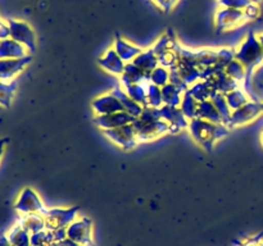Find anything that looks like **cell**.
<instances>
[{"label": "cell", "mask_w": 263, "mask_h": 246, "mask_svg": "<svg viewBox=\"0 0 263 246\" xmlns=\"http://www.w3.org/2000/svg\"><path fill=\"white\" fill-rule=\"evenodd\" d=\"M189 130L192 137L199 144L205 151L211 153L216 144L225 138L230 133V127L226 125H216L208 120L195 118L189 120Z\"/></svg>", "instance_id": "cell-1"}, {"label": "cell", "mask_w": 263, "mask_h": 246, "mask_svg": "<svg viewBox=\"0 0 263 246\" xmlns=\"http://www.w3.org/2000/svg\"><path fill=\"white\" fill-rule=\"evenodd\" d=\"M235 59L240 61L247 68V72L252 71L263 63V49L258 35L254 31H249L238 48H235Z\"/></svg>", "instance_id": "cell-2"}, {"label": "cell", "mask_w": 263, "mask_h": 246, "mask_svg": "<svg viewBox=\"0 0 263 246\" xmlns=\"http://www.w3.org/2000/svg\"><path fill=\"white\" fill-rule=\"evenodd\" d=\"M180 61L198 67L202 69L215 66L217 61V49L200 48L192 49L187 46H180Z\"/></svg>", "instance_id": "cell-3"}, {"label": "cell", "mask_w": 263, "mask_h": 246, "mask_svg": "<svg viewBox=\"0 0 263 246\" xmlns=\"http://www.w3.org/2000/svg\"><path fill=\"white\" fill-rule=\"evenodd\" d=\"M79 212L80 207L48 208L43 214L46 230L54 232L62 228H67L74 219H77Z\"/></svg>", "instance_id": "cell-4"}, {"label": "cell", "mask_w": 263, "mask_h": 246, "mask_svg": "<svg viewBox=\"0 0 263 246\" xmlns=\"http://www.w3.org/2000/svg\"><path fill=\"white\" fill-rule=\"evenodd\" d=\"M102 132L104 137H107L110 142L115 144L118 148L123 149V150H133L140 144L133 123L121 126V127L117 128H112V130H104Z\"/></svg>", "instance_id": "cell-5"}, {"label": "cell", "mask_w": 263, "mask_h": 246, "mask_svg": "<svg viewBox=\"0 0 263 246\" xmlns=\"http://www.w3.org/2000/svg\"><path fill=\"white\" fill-rule=\"evenodd\" d=\"M67 238L80 246H94L92 240V223L87 217L74 219L67 227Z\"/></svg>", "instance_id": "cell-6"}, {"label": "cell", "mask_w": 263, "mask_h": 246, "mask_svg": "<svg viewBox=\"0 0 263 246\" xmlns=\"http://www.w3.org/2000/svg\"><path fill=\"white\" fill-rule=\"evenodd\" d=\"M248 22L244 10L230 9V8H218L215 13V27L218 33L234 30L239 26Z\"/></svg>", "instance_id": "cell-7"}, {"label": "cell", "mask_w": 263, "mask_h": 246, "mask_svg": "<svg viewBox=\"0 0 263 246\" xmlns=\"http://www.w3.org/2000/svg\"><path fill=\"white\" fill-rule=\"evenodd\" d=\"M136 130L139 142H149L159 138L161 136L170 133V125L164 119L154 120V122H141L136 119L133 123Z\"/></svg>", "instance_id": "cell-8"}, {"label": "cell", "mask_w": 263, "mask_h": 246, "mask_svg": "<svg viewBox=\"0 0 263 246\" xmlns=\"http://www.w3.org/2000/svg\"><path fill=\"white\" fill-rule=\"evenodd\" d=\"M241 89L248 95L249 100L262 104L263 102V63L252 71L247 72V76L240 85Z\"/></svg>", "instance_id": "cell-9"}, {"label": "cell", "mask_w": 263, "mask_h": 246, "mask_svg": "<svg viewBox=\"0 0 263 246\" xmlns=\"http://www.w3.org/2000/svg\"><path fill=\"white\" fill-rule=\"evenodd\" d=\"M15 209L21 214H41L45 213L48 208L44 205L43 200L37 195V192L33 191L30 187H26L20 195V199L15 202Z\"/></svg>", "instance_id": "cell-10"}, {"label": "cell", "mask_w": 263, "mask_h": 246, "mask_svg": "<svg viewBox=\"0 0 263 246\" xmlns=\"http://www.w3.org/2000/svg\"><path fill=\"white\" fill-rule=\"evenodd\" d=\"M7 23L10 32L9 37L25 45L28 49V51H35L36 37L31 26L28 23L23 22V20L15 19H8Z\"/></svg>", "instance_id": "cell-11"}, {"label": "cell", "mask_w": 263, "mask_h": 246, "mask_svg": "<svg viewBox=\"0 0 263 246\" xmlns=\"http://www.w3.org/2000/svg\"><path fill=\"white\" fill-rule=\"evenodd\" d=\"M262 104L256 101H248L246 105H243L239 109L234 110L233 114H231L230 123H229V127H239V126L248 125V123L253 122L254 119L259 117L262 114Z\"/></svg>", "instance_id": "cell-12"}, {"label": "cell", "mask_w": 263, "mask_h": 246, "mask_svg": "<svg viewBox=\"0 0 263 246\" xmlns=\"http://www.w3.org/2000/svg\"><path fill=\"white\" fill-rule=\"evenodd\" d=\"M162 119L166 120L170 125V133H179L181 131L187 130L189 127V119L184 115L180 107H170V105H162L159 108Z\"/></svg>", "instance_id": "cell-13"}, {"label": "cell", "mask_w": 263, "mask_h": 246, "mask_svg": "<svg viewBox=\"0 0 263 246\" xmlns=\"http://www.w3.org/2000/svg\"><path fill=\"white\" fill-rule=\"evenodd\" d=\"M135 120V117H133V115L126 112H117L105 115H94V118H92V122L95 123V126H98L102 131L112 130V128H117L125 125H131Z\"/></svg>", "instance_id": "cell-14"}, {"label": "cell", "mask_w": 263, "mask_h": 246, "mask_svg": "<svg viewBox=\"0 0 263 246\" xmlns=\"http://www.w3.org/2000/svg\"><path fill=\"white\" fill-rule=\"evenodd\" d=\"M91 109L94 115H105L112 114V113L123 112V108L121 105L120 100L110 91L95 97L91 101Z\"/></svg>", "instance_id": "cell-15"}, {"label": "cell", "mask_w": 263, "mask_h": 246, "mask_svg": "<svg viewBox=\"0 0 263 246\" xmlns=\"http://www.w3.org/2000/svg\"><path fill=\"white\" fill-rule=\"evenodd\" d=\"M31 56L20 59H0V79L9 81L23 71L30 64Z\"/></svg>", "instance_id": "cell-16"}, {"label": "cell", "mask_w": 263, "mask_h": 246, "mask_svg": "<svg viewBox=\"0 0 263 246\" xmlns=\"http://www.w3.org/2000/svg\"><path fill=\"white\" fill-rule=\"evenodd\" d=\"M98 64L102 69H104L108 73L113 74V76H118L123 73L125 71L126 63L120 58L116 50L113 48L108 49L99 59H98Z\"/></svg>", "instance_id": "cell-17"}, {"label": "cell", "mask_w": 263, "mask_h": 246, "mask_svg": "<svg viewBox=\"0 0 263 246\" xmlns=\"http://www.w3.org/2000/svg\"><path fill=\"white\" fill-rule=\"evenodd\" d=\"M113 49H115L116 53L120 55V58L122 59L125 63L133 61L134 59L144 50L140 46L128 43V41L126 40V38H123L120 33H116V40L115 44H113Z\"/></svg>", "instance_id": "cell-18"}, {"label": "cell", "mask_w": 263, "mask_h": 246, "mask_svg": "<svg viewBox=\"0 0 263 246\" xmlns=\"http://www.w3.org/2000/svg\"><path fill=\"white\" fill-rule=\"evenodd\" d=\"M215 68H216L215 76L210 79V82L213 85V87H215L216 91L226 95V94H229V92L234 91V90H236L240 87V84H239V82H236L235 79H233L230 76H228V74H226L225 69L218 68V67H216V66H215Z\"/></svg>", "instance_id": "cell-19"}, {"label": "cell", "mask_w": 263, "mask_h": 246, "mask_svg": "<svg viewBox=\"0 0 263 246\" xmlns=\"http://www.w3.org/2000/svg\"><path fill=\"white\" fill-rule=\"evenodd\" d=\"M118 78H120L121 86L127 87L130 85L149 82V74H146L139 67H136L133 61H130V63H126L125 71H123V73Z\"/></svg>", "instance_id": "cell-20"}, {"label": "cell", "mask_w": 263, "mask_h": 246, "mask_svg": "<svg viewBox=\"0 0 263 246\" xmlns=\"http://www.w3.org/2000/svg\"><path fill=\"white\" fill-rule=\"evenodd\" d=\"M28 49L13 38L0 40V59H20L27 56Z\"/></svg>", "instance_id": "cell-21"}, {"label": "cell", "mask_w": 263, "mask_h": 246, "mask_svg": "<svg viewBox=\"0 0 263 246\" xmlns=\"http://www.w3.org/2000/svg\"><path fill=\"white\" fill-rule=\"evenodd\" d=\"M110 92H112V94L115 95L118 100H120L121 105H122V108H123V112L128 113V114H131L133 117H135V118L140 117V114L143 113L144 108L141 107V105H139L136 101H134V100L128 96L127 92L125 91V89H123L120 84L116 85Z\"/></svg>", "instance_id": "cell-22"}, {"label": "cell", "mask_w": 263, "mask_h": 246, "mask_svg": "<svg viewBox=\"0 0 263 246\" xmlns=\"http://www.w3.org/2000/svg\"><path fill=\"white\" fill-rule=\"evenodd\" d=\"M133 63L135 64L136 67H139L141 71L145 72L146 74H149V76H151L152 72L159 66L158 56H157L156 53H154L153 48L145 49V50L141 51V53L134 59Z\"/></svg>", "instance_id": "cell-23"}, {"label": "cell", "mask_w": 263, "mask_h": 246, "mask_svg": "<svg viewBox=\"0 0 263 246\" xmlns=\"http://www.w3.org/2000/svg\"><path fill=\"white\" fill-rule=\"evenodd\" d=\"M197 118L216 123V125H223L222 117H221L218 110L216 109V107L213 105V102L211 101V100H204V101L199 102Z\"/></svg>", "instance_id": "cell-24"}, {"label": "cell", "mask_w": 263, "mask_h": 246, "mask_svg": "<svg viewBox=\"0 0 263 246\" xmlns=\"http://www.w3.org/2000/svg\"><path fill=\"white\" fill-rule=\"evenodd\" d=\"M20 224L27 231L30 235L46 230L45 220L41 214H23L20 218Z\"/></svg>", "instance_id": "cell-25"}, {"label": "cell", "mask_w": 263, "mask_h": 246, "mask_svg": "<svg viewBox=\"0 0 263 246\" xmlns=\"http://www.w3.org/2000/svg\"><path fill=\"white\" fill-rule=\"evenodd\" d=\"M187 91L192 94V96L194 97L195 100H198V101L200 102V101H204V100H210L211 96L216 92V90L210 81L200 79V81H198L197 84L190 86Z\"/></svg>", "instance_id": "cell-26"}, {"label": "cell", "mask_w": 263, "mask_h": 246, "mask_svg": "<svg viewBox=\"0 0 263 246\" xmlns=\"http://www.w3.org/2000/svg\"><path fill=\"white\" fill-rule=\"evenodd\" d=\"M148 84L149 82H143V84L130 85L127 87H123L125 91L127 92L128 96L141 105L143 108L148 107Z\"/></svg>", "instance_id": "cell-27"}, {"label": "cell", "mask_w": 263, "mask_h": 246, "mask_svg": "<svg viewBox=\"0 0 263 246\" xmlns=\"http://www.w3.org/2000/svg\"><path fill=\"white\" fill-rule=\"evenodd\" d=\"M177 71H179L180 76L184 79L185 84L187 86H193L194 84H197L198 81H200V69L198 67L193 66V64L182 63L180 61L179 66H177Z\"/></svg>", "instance_id": "cell-28"}, {"label": "cell", "mask_w": 263, "mask_h": 246, "mask_svg": "<svg viewBox=\"0 0 263 246\" xmlns=\"http://www.w3.org/2000/svg\"><path fill=\"white\" fill-rule=\"evenodd\" d=\"M210 100L213 102V105H215V107H216V109L218 110L220 115H221V117H222L223 125H226L229 127V123H230L231 114H233V110H231L230 107H229L228 101H226L225 95L221 94V92L216 91L215 94H213L212 96H211Z\"/></svg>", "instance_id": "cell-29"}, {"label": "cell", "mask_w": 263, "mask_h": 246, "mask_svg": "<svg viewBox=\"0 0 263 246\" xmlns=\"http://www.w3.org/2000/svg\"><path fill=\"white\" fill-rule=\"evenodd\" d=\"M182 94L177 87L172 84H167L166 86L162 87V99H163V105H170V107H180L182 101Z\"/></svg>", "instance_id": "cell-30"}, {"label": "cell", "mask_w": 263, "mask_h": 246, "mask_svg": "<svg viewBox=\"0 0 263 246\" xmlns=\"http://www.w3.org/2000/svg\"><path fill=\"white\" fill-rule=\"evenodd\" d=\"M13 246H31V235L21 224L14 225L8 235Z\"/></svg>", "instance_id": "cell-31"}, {"label": "cell", "mask_w": 263, "mask_h": 246, "mask_svg": "<svg viewBox=\"0 0 263 246\" xmlns=\"http://www.w3.org/2000/svg\"><path fill=\"white\" fill-rule=\"evenodd\" d=\"M198 107H199V101L195 100L189 91L185 92L181 104H180V109L187 119L193 120L198 117Z\"/></svg>", "instance_id": "cell-32"}, {"label": "cell", "mask_w": 263, "mask_h": 246, "mask_svg": "<svg viewBox=\"0 0 263 246\" xmlns=\"http://www.w3.org/2000/svg\"><path fill=\"white\" fill-rule=\"evenodd\" d=\"M225 97H226V101H228L229 107H230V109L233 110V112L234 110L239 109V108H241L243 105H246L248 101H251L248 97V95L246 94V91H244L241 87H239V89H236V90H234V91L226 94Z\"/></svg>", "instance_id": "cell-33"}, {"label": "cell", "mask_w": 263, "mask_h": 246, "mask_svg": "<svg viewBox=\"0 0 263 246\" xmlns=\"http://www.w3.org/2000/svg\"><path fill=\"white\" fill-rule=\"evenodd\" d=\"M225 72L228 76H230L231 78L235 79V81L239 82L240 85L247 76V68L240 63V61L236 60V59L231 60L230 63L225 67Z\"/></svg>", "instance_id": "cell-34"}, {"label": "cell", "mask_w": 263, "mask_h": 246, "mask_svg": "<svg viewBox=\"0 0 263 246\" xmlns=\"http://www.w3.org/2000/svg\"><path fill=\"white\" fill-rule=\"evenodd\" d=\"M15 89H17V81H12L5 84V82H3L2 79H0V104L4 105V107L7 108L9 107Z\"/></svg>", "instance_id": "cell-35"}, {"label": "cell", "mask_w": 263, "mask_h": 246, "mask_svg": "<svg viewBox=\"0 0 263 246\" xmlns=\"http://www.w3.org/2000/svg\"><path fill=\"white\" fill-rule=\"evenodd\" d=\"M149 82L153 85H157L159 87L166 86L170 82V69L164 68V67L158 66L149 76Z\"/></svg>", "instance_id": "cell-36"}, {"label": "cell", "mask_w": 263, "mask_h": 246, "mask_svg": "<svg viewBox=\"0 0 263 246\" xmlns=\"http://www.w3.org/2000/svg\"><path fill=\"white\" fill-rule=\"evenodd\" d=\"M163 105L162 99V87L149 82L148 84V107L161 108Z\"/></svg>", "instance_id": "cell-37"}, {"label": "cell", "mask_w": 263, "mask_h": 246, "mask_svg": "<svg viewBox=\"0 0 263 246\" xmlns=\"http://www.w3.org/2000/svg\"><path fill=\"white\" fill-rule=\"evenodd\" d=\"M235 59V49L234 48H220L217 49V61L215 66L225 69V67Z\"/></svg>", "instance_id": "cell-38"}, {"label": "cell", "mask_w": 263, "mask_h": 246, "mask_svg": "<svg viewBox=\"0 0 263 246\" xmlns=\"http://www.w3.org/2000/svg\"><path fill=\"white\" fill-rule=\"evenodd\" d=\"M136 119L141 120V122H154V120L162 119L161 113H159V108L145 107L143 109V113L140 114V117H138Z\"/></svg>", "instance_id": "cell-39"}, {"label": "cell", "mask_w": 263, "mask_h": 246, "mask_svg": "<svg viewBox=\"0 0 263 246\" xmlns=\"http://www.w3.org/2000/svg\"><path fill=\"white\" fill-rule=\"evenodd\" d=\"M251 3V0H217L218 8H230L238 10H244Z\"/></svg>", "instance_id": "cell-40"}, {"label": "cell", "mask_w": 263, "mask_h": 246, "mask_svg": "<svg viewBox=\"0 0 263 246\" xmlns=\"http://www.w3.org/2000/svg\"><path fill=\"white\" fill-rule=\"evenodd\" d=\"M170 84H172L175 87H177L182 94H185V92L189 90V86L185 84L184 79L181 78V76H180L179 71H177L176 68L170 69Z\"/></svg>", "instance_id": "cell-41"}, {"label": "cell", "mask_w": 263, "mask_h": 246, "mask_svg": "<svg viewBox=\"0 0 263 246\" xmlns=\"http://www.w3.org/2000/svg\"><path fill=\"white\" fill-rule=\"evenodd\" d=\"M244 14H246V18L248 22H251V20H256L257 18L261 15V8H259V4L251 3V4L244 9Z\"/></svg>", "instance_id": "cell-42"}, {"label": "cell", "mask_w": 263, "mask_h": 246, "mask_svg": "<svg viewBox=\"0 0 263 246\" xmlns=\"http://www.w3.org/2000/svg\"><path fill=\"white\" fill-rule=\"evenodd\" d=\"M157 5L161 8L163 12H170L172 8H175V5L179 3V0H154Z\"/></svg>", "instance_id": "cell-43"}, {"label": "cell", "mask_w": 263, "mask_h": 246, "mask_svg": "<svg viewBox=\"0 0 263 246\" xmlns=\"http://www.w3.org/2000/svg\"><path fill=\"white\" fill-rule=\"evenodd\" d=\"M243 246H263V242L261 241V238L257 237L256 236V237H253V238H251V240L247 241Z\"/></svg>", "instance_id": "cell-44"}, {"label": "cell", "mask_w": 263, "mask_h": 246, "mask_svg": "<svg viewBox=\"0 0 263 246\" xmlns=\"http://www.w3.org/2000/svg\"><path fill=\"white\" fill-rule=\"evenodd\" d=\"M0 246H13V245L10 243V241L8 240V237H5V236H0Z\"/></svg>", "instance_id": "cell-45"}, {"label": "cell", "mask_w": 263, "mask_h": 246, "mask_svg": "<svg viewBox=\"0 0 263 246\" xmlns=\"http://www.w3.org/2000/svg\"><path fill=\"white\" fill-rule=\"evenodd\" d=\"M258 38H259V41H261V45H262V49H263V32L258 33Z\"/></svg>", "instance_id": "cell-46"}, {"label": "cell", "mask_w": 263, "mask_h": 246, "mask_svg": "<svg viewBox=\"0 0 263 246\" xmlns=\"http://www.w3.org/2000/svg\"><path fill=\"white\" fill-rule=\"evenodd\" d=\"M252 3H256V4H259V2H261V0H251Z\"/></svg>", "instance_id": "cell-47"}, {"label": "cell", "mask_w": 263, "mask_h": 246, "mask_svg": "<svg viewBox=\"0 0 263 246\" xmlns=\"http://www.w3.org/2000/svg\"><path fill=\"white\" fill-rule=\"evenodd\" d=\"M262 236H263V232L262 233H259L258 236H257V237H259V238H262Z\"/></svg>", "instance_id": "cell-48"}, {"label": "cell", "mask_w": 263, "mask_h": 246, "mask_svg": "<svg viewBox=\"0 0 263 246\" xmlns=\"http://www.w3.org/2000/svg\"><path fill=\"white\" fill-rule=\"evenodd\" d=\"M261 142H262V145H263V132H262V135H261Z\"/></svg>", "instance_id": "cell-49"}, {"label": "cell", "mask_w": 263, "mask_h": 246, "mask_svg": "<svg viewBox=\"0 0 263 246\" xmlns=\"http://www.w3.org/2000/svg\"><path fill=\"white\" fill-rule=\"evenodd\" d=\"M72 242H73V241H72ZM72 246H80V245H77V243L73 242V243H72Z\"/></svg>", "instance_id": "cell-50"}, {"label": "cell", "mask_w": 263, "mask_h": 246, "mask_svg": "<svg viewBox=\"0 0 263 246\" xmlns=\"http://www.w3.org/2000/svg\"><path fill=\"white\" fill-rule=\"evenodd\" d=\"M262 112H263V102H262Z\"/></svg>", "instance_id": "cell-51"}]
</instances>
